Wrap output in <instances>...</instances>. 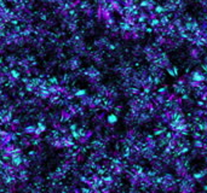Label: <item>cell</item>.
Returning <instances> with one entry per match:
<instances>
[{
	"instance_id": "cell-1",
	"label": "cell",
	"mask_w": 207,
	"mask_h": 193,
	"mask_svg": "<svg viewBox=\"0 0 207 193\" xmlns=\"http://www.w3.org/2000/svg\"><path fill=\"white\" fill-rule=\"evenodd\" d=\"M116 121H118V117H116L115 115L108 116V122H109V123H115Z\"/></svg>"
}]
</instances>
